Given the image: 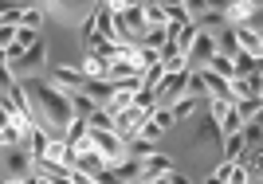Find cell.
<instances>
[{
  "instance_id": "6da1fadb",
  "label": "cell",
  "mask_w": 263,
  "mask_h": 184,
  "mask_svg": "<svg viewBox=\"0 0 263 184\" xmlns=\"http://www.w3.org/2000/svg\"><path fill=\"white\" fill-rule=\"evenodd\" d=\"M35 173V161L28 145H12V149H0V184H24Z\"/></svg>"
},
{
  "instance_id": "7a4b0ae2",
  "label": "cell",
  "mask_w": 263,
  "mask_h": 184,
  "mask_svg": "<svg viewBox=\"0 0 263 184\" xmlns=\"http://www.w3.org/2000/svg\"><path fill=\"white\" fill-rule=\"evenodd\" d=\"M259 0H236V4H220V16H224V28H240V24L255 20L259 16Z\"/></svg>"
},
{
  "instance_id": "3957f363",
  "label": "cell",
  "mask_w": 263,
  "mask_h": 184,
  "mask_svg": "<svg viewBox=\"0 0 263 184\" xmlns=\"http://www.w3.org/2000/svg\"><path fill=\"white\" fill-rule=\"evenodd\" d=\"M149 118V114H142V110L138 106H130V110H122L118 118H114V137L122 141V145H126V141L130 137H138V130H142V121Z\"/></svg>"
},
{
  "instance_id": "277c9868",
  "label": "cell",
  "mask_w": 263,
  "mask_h": 184,
  "mask_svg": "<svg viewBox=\"0 0 263 184\" xmlns=\"http://www.w3.org/2000/svg\"><path fill=\"white\" fill-rule=\"evenodd\" d=\"M185 78H189V71H177V75H165V78H161V87L154 90V94H157V106H173L177 98L185 94Z\"/></svg>"
},
{
  "instance_id": "5b68a950",
  "label": "cell",
  "mask_w": 263,
  "mask_h": 184,
  "mask_svg": "<svg viewBox=\"0 0 263 184\" xmlns=\"http://www.w3.org/2000/svg\"><path fill=\"white\" fill-rule=\"evenodd\" d=\"M71 169H75V173H87V176H99L102 169H106V165H102V157H99L95 149H90L87 141H83V145L75 149V161H71Z\"/></svg>"
},
{
  "instance_id": "8992f818",
  "label": "cell",
  "mask_w": 263,
  "mask_h": 184,
  "mask_svg": "<svg viewBox=\"0 0 263 184\" xmlns=\"http://www.w3.org/2000/svg\"><path fill=\"white\" fill-rule=\"evenodd\" d=\"M173 169H177V165L169 161L165 153H154V157H145V161H142V180L145 184H149V180H165Z\"/></svg>"
},
{
  "instance_id": "52a82bcc",
  "label": "cell",
  "mask_w": 263,
  "mask_h": 184,
  "mask_svg": "<svg viewBox=\"0 0 263 184\" xmlns=\"http://www.w3.org/2000/svg\"><path fill=\"white\" fill-rule=\"evenodd\" d=\"M95 35H102L106 44H118V32H114V12H110V4H95Z\"/></svg>"
},
{
  "instance_id": "ba28073f",
  "label": "cell",
  "mask_w": 263,
  "mask_h": 184,
  "mask_svg": "<svg viewBox=\"0 0 263 184\" xmlns=\"http://www.w3.org/2000/svg\"><path fill=\"white\" fill-rule=\"evenodd\" d=\"M83 94L95 102V106H106L110 98H114V83H106V78H87V87H83Z\"/></svg>"
},
{
  "instance_id": "9c48e42d",
  "label": "cell",
  "mask_w": 263,
  "mask_h": 184,
  "mask_svg": "<svg viewBox=\"0 0 263 184\" xmlns=\"http://www.w3.org/2000/svg\"><path fill=\"white\" fill-rule=\"evenodd\" d=\"M157 153V145H149V141H142V137H130L126 145H122V161H138L142 165L145 157H154Z\"/></svg>"
},
{
  "instance_id": "30bf717a",
  "label": "cell",
  "mask_w": 263,
  "mask_h": 184,
  "mask_svg": "<svg viewBox=\"0 0 263 184\" xmlns=\"http://www.w3.org/2000/svg\"><path fill=\"white\" fill-rule=\"evenodd\" d=\"M200 106H204V102H197V98H185V94H181L173 106H169V114H173V121H193V118L200 114Z\"/></svg>"
},
{
  "instance_id": "8fae6325",
  "label": "cell",
  "mask_w": 263,
  "mask_h": 184,
  "mask_svg": "<svg viewBox=\"0 0 263 184\" xmlns=\"http://www.w3.org/2000/svg\"><path fill=\"white\" fill-rule=\"evenodd\" d=\"M232 75H236V78L259 75V59H252L248 51H236V55H232Z\"/></svg>"
},
{
  "instance_id": "7c38bea8",
  "label": "cell",
  "mask_w": 263,
  "mask_h": 184,
  "mask_svg": "<svg viewBox=\"0 0 263 184\" xmlns=\"http://www.w3.org/2000/svg\"><path fill=\"white\" fill-rule=\"evenodd\" d=\"M44 161L47 165H59V169H71V161H75V149H67L63 141H51L44 153Z\"/></svg>"
},
{
  "instance_id": "4fadbf2b",
  "label": "cell",
  "mask_w": 263,
  "mask_h": 184,
  "mask_svg": "<svg viewBox=\"0 0 263 184\" xmlns=\"http://www.w3.org/2000/svg\"><path fill=\"white\" fill-rule=\"evenodd\" d=\"M95 110H99V106H95V102H90L83 90H79V94H71V118H75V121H87Z\"/></svg>"
},
{
  "instance_id": "5bb4252c",
  "label": "cell",
  "mask_w": 263,
  "mask_h": 184,
  "mask_svg": "<svg viewBox=\"0 0 263 184\" xmlns=\"http://www.w3.org/2000/svg\"><path fill=\"white\" fill-rule=\"evenodd\" d=\"M110 173H114V180H118V184H130V180L142 176V165H138V161H118Z\"/></svg>"
},
{
  "instance_id": "9a60e30c",
  "label": "cell",
  "mask_w": 263,
  "mask_h": 184,
  "mask_svg": "<svg viewBox=\"0 0 263 184\" xmlns=\"http://www.w3.org/2000/svg\"><path fill=\"white\" fill-rule=\"evenodd\" d=\"M145 16V24L149 28H165V4H157V0H145V4H138Z\"/></svg>"
},
{
  "instance_id": "2e32d148",
  "label": "cell",
  "mask_w": 263,
  "mask_h": 184,
  "mask_svg": "<svg viewBox=\"0 0 263 184\" xmlns=\"http://www.w3.org/2000/svg\"><path fill=\"white\" fill-rule=\"evenodd\" d=\"M216 130H220V137H232V133H240L243 130V121H240V114H236V110H224V118L216 121Z\"/></svg>"
},
{
  "instance_id": "e0dca14e",
  "label": "cell",
  "mask_w": 263,
  "mask_h": 184,
  "mask_svg": "<svg viewBox=\"0 0 263 184\" xmlns=\"http://www.w3.org/2000/svg\"><path fill=\"white\" fill-rule=\"evenodd\" d=\"M259 137H263V130H259V118H255V121H243V130H240L243 149H259Z\"/></svg>"
},
{
  "instance_id": "ac0fdd59",
  "label": "cell",
  "mask_w": 263,
  "mask_h": 184,
  "mask_svg": "<svg viewBox=\"0 0 263 184\" xmlns=\"http://www.w3.org/2000/svg\"><path fill=\"white\" fill-rule=\"evenodd\" d=\"M83 141H87V121H71V126H67L63 145H67V149H79Z\"/></svg>"
},
{
  "instance_id": "d6986e66",
  "label": "cell",
  "mask_w": 263,
  "mask_h": 184,
  "mask_svg": "<svg viewBox=\"0 0 263 184\" xmlns=\"http://www.w3.org/2000/svg\"><path fill=\"white\" fill-rule=\"evenodd\" d=\"M232 110L240 114V121H255V118H259V98H243V102H232Z\"/></svg>"
},
{
  "instance_id": "ffe728a7",
  "label": "cell",
  "mask_w": 263,
  "mask_h": 184,
  "mask_svg": "<svg viewBox=\"0 0 263 184\" xmlns=\"http://www.w3.org/2000/svg\"><path fill=\"white\" fill-rule=\"evenodd\" d=\"M243 153V141H240V133H232V137H224V149H220V161H232L236 165V157Z\"/></svg>"
},
{
  "instance_id": "44dd1931",
  "label": "cell",
  "mask_w": 263,
  "mask_h": 184,
  "mask_svg": "<svg viewBox=\"0 0 263 184\" xmlns=\"http://www.w3.org/2000/svg\"><path fill=\"white\" fill-rule=\"evenodd\" d=\"M149 121H154V126H157L161 133H169V130L177 126V121H173V114H169V106H157V110H149Z\"/></svg>"
},
{
  "instance_id": "7402d4cb",
  "label": "cell",
  "mask_w": 263,
  "mask_h": 184,
  "mask_svg": "<svg viewBox=\"0 0 263 184\" xmlns=\"http://www.w3.org/2000/svg\"><path fill=\"white\" fill-rule=\"evenodd\" d=\"M87 130H110L114 133V118H110L106 110H95V114L87 118Z\"/></svg>"
},
{
  "instance_id": "603a6c76",
  "label": "cell",
  "mask_w": 263,
  "mask_h": 184,
  "mask_svg": "<svg viewBox=\"0 0 263 184\" xmlns=\"http://www.w3.org/2000/svg\"><path fill=\"white\" fill-rule=\"evenodd\" d=\"M40 39H44V35H40V32H32V28H16V47H20V51L35 47Z\"/></svg>"
},
{
  "instance_id": "cb8c5ba5",
  "label": "cell",
  "mask_w": 263,
  "mask_h": 184,
  "mask_svg": "<svg viewBox=\"0 0 263 184\" xmlns=\"http://www.w3.org/2000/svg\"><path fill=\"white\" fill-rule=\"evenodd\" d=\"M40 24H44V8H40V4H35V8H24L20 28H32V32H40Z\"/></svg>"
},
{
  "instance_id": "d4e9b609",
  "label": "cell",
  "mask_w": 263,
  "mask_h": 184,
  "mask_svg": "<svg viewBox=\"0 0 263 184\" xmlns=\"http://www.w3.org/2000/svg\"><path fill=\"white\" fill-rule=\"evenodd\" d=\"M67 184H95V176H87V173H75V169H71V173H67Z\"/></svg>"
},
{
  "instance_id": "484cf974",
  "label": "cell",
  "mask_w": 263,
  "mask_h": 184,
  "mask_svg": "<svg viewBox=\"0 0 263 184\" xmlns=\"http://www.w3.org/2000/svg\"><path fill=\"white\" fill-rule=\"evenodd\" d=\"M130 184H145V180H142V176H138V180H130Z\"/></svg>"
}]
</instances>
